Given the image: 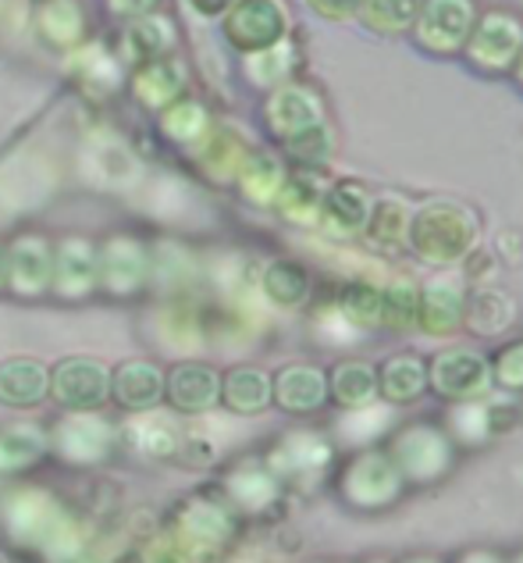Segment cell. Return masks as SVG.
<instances>
[{
    "mask_svg": "<svg viewBox=\"0 0 523 563\" xmlns=\"http://www.w3.org/2000/svg\"><path fill=\"white\" fill-rule=\"evenodd\" d=\"M125 47L136 62H157V57L171 47V25L164 19H140L129 25L125 33Z\"/></svg>",
    "mask_w": 523,
    "mask_h": 563,
    "instance_id": "29",
    "label": "cell"
},
{
    "mask_svg": "<svg viewBox=\"0 0 523 563\" xmlns=\"http://www.w3.org/2000/svg\"><path fill=\"white\" fill-rule=\"evenodd\" d=\"M453 563H505L499 553H491V550H467V553H459Z\"/></svg>",
    "mask_w": 523,
    "mask_h": 563,
    "instance_id": "42",
    "label": "cell"
},
{
    "mask_svg": "<svg viewBox=\"0 0 523 563\" xmlns=\"http://www.w3.org/2000/svg\"><path fill=\"white\" fill-rule=\"evenodd\" d=\"M164 389V378L154 364L146 361H129L118 367L114 375V396L122 399L125 407H149L157 404V396Z\"/></svg>",
    "mask_w": 523,
    "mask_h": 563,
    "instance_id": "20",
    "label": "cell"
},
{
    "mask_svg": "<svg viewBox=\"0 0 523 563\" xmlns=\"http://www.w3.org/2000/svg\"><path fill=\"white\" fill-rule=\"evenodd\" d=\"M327 218L335 221L342 232H353L364 225V197L353 189H335L327 200Z\"/></svg>",
    "mask_w": 523,
    "mask_h": 563,
    "instance_id": "34",
    "label": "cell"
},
{
    "mask_svg": "<svg viewBox=\"0 0 523 563\" xmlns=\"http://www.w3.org/2000/svg\"><path fill=\"white\" fill-rule=\"evenodd\" d=\"M313 207H318V197L310 192V186H303V183H289L286 197H281V211H286L289 218H296V221H303V218L313 214Z\"/></svg>",
    "mask_w": 523,
    "mask_h": 563,
    "instance_id": "39",
    "label": "cell"
},
{
    "mask_svg": "<svg viewBox=\"0 0 523 563\" xmlns=\"http://www.w3.org/2000/svg\"><path fill=\"white\" fill-rule=\"evenodd\" d=\"M178 539H182L192 553H214L221 550L224 542H232L235 536V521L232 514L218 507V503H207V499H197L189 503V507L182 510V517H178Z\"/></svg>",
    "mask_w": 523,
    "mask_h": 563,
    "instance_id": "6",
    "label": "cell"
},
{
    "mask_svg": "<svg viewBox=\"0 0 523 563\" xmlns=\"http://www.w3.org/2000/svg\"><path fill=\"white\" fill-rule=\"evenodd\" d=\"M264 292L275 307H299L310 292V275L292 261H278L264 275Z\"/></svg>",
    "mask_w": 523,
    "mask_h": 563,
    "instance_id": "23",
    "label": "cell"
},
{
    "mask_svg": "<svg viewBox=\"0 0 523 563\" xmlns=\"http://www.w3.org/2000/svg\"><path fill=\"white\" fill-rule=\"evenodd\" d=\"M513 321V303L502 292H477L467 300V314L463 324H470L481 335H499L502 329H510Z\"/></svg>",
    "mask_w": 523,
    "mask_h": 563,
    "instance_id": "25",
    "label": "cell"
},
{
    "mask_svg": "<svg viewBox=\"0 0 523 563\" xmlns=\"http://www.w3.org/2000/svg\"><path fill=\"white\" fill-rule=\"evenodd\" d=\"M8 278L19 292H43L51 282V250L40 235H22L8 254Z\"/></svg>",
    "mask_w": 523,
    "mask_h": 563,
    "instance_id": "15",
    "label": "cell"
},
{
    "mask_svg": "<svg viewBox=\"0 0 523 563\" xmlns=\"http://www.w3.org/2000/svg\"><path fill=\"white\" fill-rule=\"evenodd\" d=\"M43 456V439L29 428H8L0 432V471H22Z\"/></svg>",
    "mask_w": 523,
    "mask_h": 563,
    "instance_id": "31",
    "label": "cell"
},
{
    "mask_svg": "<svg viewBox=\"0 0 523 563\" xmlns=\"http://www.w3.org/2000/svg\"><path fill=\"white\" fill-rule=\"evenodd\" d=\"M154 4L157 0H111V8L122 11V14H146Z\"/></svg>",
    "mask_w": 523,
    "mask_h": 563,
    "instance_id": "41",
    "label": "cell"
},
{
    "mask_svg": "<svg viewBox=\"0 0 523 563\" xmlns=\"http://www.w3.org/2000/svg\"><path fill=\"white\" fill-rule=\"evenodd\" d=\"M207 125V114L197 108V103H175V108L164 114V132H168L171 140H197Z\"/></svg>",
    "mask_w": 523,
    "mask_h": 563,
    "instance_id": "33",
    "label": "cell"
},
{
    "mask_svg": "<svg viewBox=\"0 0 523 563\" xmlns=\"http://www.w3.org/2000/svg\"><path fill=\"white\" fill-rule=\"evenodd\" d=\"M203 165L211 168L218 179H224V175H232L235 172V143L229 136H218L211 143V151L203 154Z\"/></svg>",
    "mask_w": 523,
    "mask_h": 563,
    "instance_id": "40",
    "label": "cell"
},
{
    "mask_svg": "<svg viewBox=\"0 0 523 563\" xmlns=\"http://www.w3.org/2000/svg\"><path fill=\"white\" fill-rule=\"evenodd\" d=\"M125 442L136 453L143 456H175L178 453V432H175V424L171 421H164V418H140V421H132L129 424V432H125Z\"/></svg>",
    "mask_w": 523,
    "mask_h": 563,
    "instance_id": "24",
    "label": "cell"
},
{
    "mask_svg": "<svg viewBox=\"0 0 523 563\" xmlns=\"http://www.w3.org/2000/svg\"><path fill=\"white\" fill-rule=\"evenodd\" d=\"M0 278H4V250H0Z\"/></svg>",
    "mask_w": 523,
    "mask_h": 563,
    "instance_id": "45",
    "label": "cell"
},
{
    "mask_svg": "<svg viewBox=\"0 0 523 563\" xmlns=\"http://www.w3.org/2000/svg\"><path fill=\"white\" fill-rule=\"evenodd\" d=\"M168 396H171V404L178 410H189V413L211 410L218 404V396H221V382H218V375L211 372V367L182 364V367H175V375L168 378Z\"/></svg>",
    "mask_w": 523,
    "mask_h": 563,
    "instance_id": "16",
    "label": "cell"
},
{
    "mask_svg": "<svg viewBox=\"0 0 523 563\" xmlns=\"http://www.w3.org/2000/svg\"><path fill=\"white\" fill-rule=\"evenodd\" d=\"M243 186L253 200H271V192L278 189V168L271 157H253L243 172Z\"/></svg>",
    "mask_w": 523,
    "mask_h": 563,
    "instance_id": "35",
    "label": "cell"
},
{
    "mask_svg": "<svg viewBox=\"0 0 523 563\" xmlns=\"http://www.w3.org/2000/svg\"><path fill=\"white\" fill-rule=\"evenodd\" d=\"M385 453L392 456V464L402 474V482L431 485V482H438L448 467H453L456 446H453V439L445 435V428L407 424V428H399L392 439H388Z\"/></svg>",
    "mask_w": 523,
    "mask_h": 563,
    "instance_id": "2",
    "label": "cell"
},
{
    "mask_svg": "<svg viewBox=\"0 0 523 563\" xmlns=\"http://www.w3.org/2000/svg\"><path fill=\"white\" fill-rule=\"evenodd\" d=\"M327 399L342 410H367L378 399V367L367 361H342L327 375Z\"/></svg>",
    "mask_w": 523,
    "mask_h": 563,
    "instance_id": "11",
    "label": "cell"
},
{
    "mask_svg": "<svg viewBox=\"0 0 523 563\" xmlns=\"http://www.w3.org/2000/svg\"><path fill=\"white\" fill-rule=\"evenodd\" d=\"M364 563H388V560H364Z\"/></svg>",
    "mask_w": 523,
    "mask_h": 563,
    "instance_id": "47",
    "label": "cell"
},
{
    "mask_svg": "<svg viewBox=\"0 0 523 563\" xmlns=\"http://www.w3.org/2000/svg\"><path fill=\"white\" fill-rule=\"evenodd\" d=\"M416 310H421V289L396 282V286L381 289V324L392 332L416 329Z\"/></svg>",
    "mask_w": 523,
    "mask_h": 563,
    "instance_id": "28",
    "label": "cell"
},
{
    "mask_svg": "<svg viewBox=\"0 0 523 563\" xmlns=\"http://www.w3.org/2000/svg\"><path fill=\"white\" fill-rule=\"evenodd\" d=\"M402 474L385 450H360L342 471V496L356 510H385L402 496Z\"/></svg>",
    "mask_w": 523,
    "mask_h": 563,
    "instance_id": "3",
    "label": "cell"
},
{
    "mask_svg": "<svg viewBox=\"0 0 523 563\" xmlns=\"http://www.w3.org/2000/svg\"><path fill=\"white\" fill-rule=\"evenodd\" d=\"M488 367H491V382H496L499 389L523 393V339L520 343H505Z\"/></svg>",
    "mask_w": 523,
    "mask_h": 563,
    "instance_id": "32",
    "label": "cell"
},
{
    "mask_svg": "<svg viewBox=\"0 0 523 563\" xmlns=\"http://www.w3.org/2000/svg\"><path fill=\"white\" fill-rule=\"evenodd\" d=\"M197 560H200V553H192L178 536L157 539L149 545V563H197Z\"/></svg>",
    "mask_w": 523,
    "mask_h": 563,
    "instance_id": "38",
    "label": "cell"
},
{
    "mask_svg": "<svg viewBox=\"0 0 523 563\" xmlns=\"http://www.w3.org/2000/svg\"><path fill=\"white\" fill-rule=\"evenodd\" d=\"M327 461H332V446L313 432H292L271 453V467L278 474H289V478H310V474L324 471Z\"/></svg>",
    "mask_w": 523,
    "mask_h": 563,
    "instance_id": "12",
    "label": "cell"
},
{
    "mask_svg": "<svg viewBox=\"0 0 523 563\" xmlns=\"http://www.w3.org/2000/svg\"><path fill=\"white\" fill-rule=\"evenodd\" d=\"M229 496L243 510H264L278 496V478L260 467H243L229 478Z\"/></svg>",
    "mask_w": 523,
    "mask_h": 563,
    "instance_id": "27",
    "label": "cell"
},
{
    "mask_svg": "<svg viewBox=\"0 0 523 563\" xmlns=\"http://www.w3.org/2000/svg\"><path fill=\"white\" fill-rule=\"evenodd\" d=\"M505 563H523V553H520V556H516V560H505Z\"/></svg>",
    "mask_w": 523,
    "mask_h": 563,
    "instance_id": "46",
    "label": "cell"
},
{
    "mask_svg": "<svg viewBox=\"0 0 523 563\" xmlns=\"http://www.w3.org/2000/svg\"><path fill=\"white\" fill-rule=\"evenodd\" d=\"M182 90V68L175 62H149L136 76V93L149 108H164Z\"/></svg>",
    "mask_w": 523,
    "mask_h": 563,
    "instance_id": "26",
    "label": "cell"
},
{
    "mask_svg": "<svg viewBox=\"0 0 523 563\" xmlns=\"http://www.w3.org/2000/svg\"><path fill=\"white\" fill-rule=\"evenodd\" d=\"M413 250L431 264H453L474 240L470 221L456 211H427L413 221Z\"/></svg>",
    "mask_w": 523,
    "mask_h": 563,
    "instance_id": "5",
    "label": "cell"
},
{
    "mask_svg": "<svg viewBox=\"0 0 523 563\" xmlns=\"http://www.w3.org/2000/svg\"><path fill=\"white\" fill-rule=\"evenodd\" d=\"M100 278L111 292H136L146 278V250L136 240H111L100 261Z\"/></svg>",
    "mask_w": 523,
    "mask_h": 563,
    "instance_id": "14",
    "label": "cell"
},
{
    "mask_svg": "<svg viewBox=\"0 0 523 563\" xmlns=\"http://www.w3.org/2000/svg\"><path fill=\"white\" fill-rule=\"evenodd\" d=\"M108 446H111V428L100 418H89V413H79V418H71L57 428V450L75 464L103 461Z\"/></svg>",
    "mask_w": 523,
    "mask_h": 563,
    "instance_id": "13",
    "label": "cell"
},
{
    "mask_svg": "<svg viewBox=\"0 0 523 563\" xmlns=\"http://www.w3.org/2000/svg\"><path fill=\"white\" fill-rule=\"evenodd\" d=\"M399 563H445V560H438V556H427V553H421V556H407V560H399Z\"/></svg>",
    "mask_w": 523,
    "mask_h": 563,
    "instance_id": "44",
    "label": "cell"
},
{
    "mask_svg": "<svg viewBox=\"0 0 523 563\" xmlns=\"http://www.w3.org/2000/svg\"><path fill=\"white\" fill-rule=\"evenodd\" d=\"M97 82H103L100 86L103 93H111L118 86V68H114V62L108 54L89 51V57H86V86H89V90H97Z\"/></svg>",
    "mask_w": 523,
    "mask_h": 563,
    "instance_id": "37",
    "label": "cell"
},
{
    "mask_svg": "<svg viewBox=\"0 0 523 563\" xmlns=\"http://www.w3.org/2000/svg\"><path fill=\"white\" fill-rule=\"evenodd\" d=\"M47 389V375L36 361L14 357L8 364H0V399L11 407H33L36 399Z\"/></svg>",
    "mask_w": 523,
    "mask_h": 563,
    "instance_id": "19",
    "label": "cell"
},
{
    "mask_svg": "<svg viewBox=\"0 0 523 563\" xmlns=\"http://www.w3.org/2000/svg\"><path fill=\"white\" fill-rule=\"evenodd\" d=\"M427 389H435L442 399H453V404H474L491 389V367L481 353L467 346L442 350L427 364Z\"/></svg>",
    "mask_w": 523,
    "mask_h": 563,
    "instance_id": "4",
    "label": "cell"
},
{
    "mask_svg": "<svg viewBox=\"0 0 523 563\" xmlns=\"http://www.w3.org/2000/svg\"><path fill=\"white\" fill-rule=\"evenodd\" d=\"M40 29L47 33V40L68 47V43H75V40H79V33H82V11H79V4H75V0H51V4L40 11Z\"/></svg>",
    "mask_w": 523,
    "mask_h": 563,
    "instance_id": "30",
    "label": "cell"
},
{
    "mask_svg": "<svg viewBox=\"0 0 523 563\" xmlns=\"http://www.w3.org/2000/svg\"><path fill=\"white\" fill-rule=\"evenodd\" d=\"M424 393H427V361L421 353L402 350L378 367V396L388 407L416 404Z\"/></svg>",
    "mask_w": 523,
    "mask_h": 563,
    "instance_id": "8",
    "label": "cell"
},
{
    "mask_svg": "<svg viewBox=\"0 0 523 563\" xmlns=\"http://www.w3.org/2000/svg\"><path fill=\"white\" fill-rule=\"evenodd\" d=\"M271 399L289 413H313L327 404V375L310 364L281 367L271 382Z\"/></svg>",
    "mask_w": 523,
    "mask_h": 563,
    "instance_id": "9",
    "label": "cell"
},
{
    "mask_svg": "<svg viewBox=\"0 0 523 563\" xmlns=\"http://www.w3.org/2000/svg\"><path fill=\"white\" fill-rule=\"evenodd\" d=\"M54 396H57V404H65L71 410L100 407L103 399H108V372H103L97 361L71 357L65 364H57Z\"/></svg>",
    "mask_w": 523,
    "mask_h": 563,
    "instance_id": "7",
    "label": "cell"
},
{
    "mask_svg": "<svg viewBox=\"0 0 523 563\" xmlns=\"http://www.w3.org/2000/svg\"><path fill=\"white\" fill-rule=\"evenodd\" d=\"M4 525L22 545H33L54 563H68L79 553V528L47 493H14L4 503Z\"/></svg>",
    "mask_w": 523,
    "mask_h": 563,
    "instance_id": "1",
    "label": "cell"
},
{
    "mask_svg": "<svg viewBox=\"0 0 523 563\" xmlns=\"http://www.w3.org/2000/svg\"><path fill=\"white\" fill-rule=\"evenodd\" d=\"M224 4H229V0H192V8L203 11V14H218Z\"/></svg>",
    "mask_w": 523,
    "mask_h": 563,
    "instance_id": "43",
    "label": "cell"
},
{
    "mask_svg": "<svg viewBox=\"0 0 523 563\" xmlns=\"http://www.w3.org/2000/svg\"><path fill=\"white\" fill-rule=\"evenodd\" d=\"M335 314L349 324V329H378L381 324V289L370 282H349L338 292Z\"/></svg>",
    "mask_w": 523,
    "mask_h": 563,
    "instance_id": "22",
    "label": "cell"
},
{
    "mask_svg": "<svg viewBox=\"0 0 523 563\" xmlns=\"http://www.w3.org/2000/svg\"><path fill=\"white\" fill-rule=\"evenodd\" d=\"M463 314H467V300L463 289L453 282H435L421 292V310H416V324L427 335H456L463 329Z\"/></svg>",
    "mask_w": 523,
    "mask_h": 563,
    "instance_id": "10",
    "label": "cell"
},
{
    "mask_svg": "<svg viewBox=\"0 0 523 563\" xmlns=\"http://www.w3.org/2000/svg\"><path fill=\"white\" fill-rule=\"evenodd\" d=\"M221 399L238 413H257L271 404V378L257 367H238L229 378H224Z\"/></svg>",
    "mask_w": 523,
    "mask_h": 563,
    "instance_id": "21",
    "label": "cell"
},
{
    "mask_svg": "<svg viewBox=\"0 0 523 563\" xmlns=\"http://www.w3.org/2000/svg\"><path fill=\"white\" fill-rule=\"evenodd\" d=\"M278 25L281 22H278V11L271 0H246V4H238V11L229 19V36L243 51H257L278 33Z\"/></svg>",
    "mask_w": 523,
    "mask_h": 563,
    "instance_id": "17",
    "label": "cell"
},
{
    "mask_svg": "<svg viewBox=\"0 0 523 563\" xmlns=\"http://www.w3.org/2000/svg\"><path fill=\"white\" fill-rule=\"evenodd\" d=\"M97 278L93 246L86 240H65L57 246V292L62 296H86Z\"/></svg>",
    "mask_w": 523,
    "mask_h": 563,
    "instance_id": "18",
    "label": "cell"
},
{
    "mask_svg": "<svg viewBox=\"0 0 523 563\" xmlns=\"http://www.w3.org/2000/svg\"><path fill=\"white\" fill-rule=\"evenodd\" d=\"M93 168L103 175L108 183H125L129 175H132V157H129V151L125 146H118V143H108V146H100L97 151V157H93Z\"/></svg>",
    "mask_w": 523,
    "mask_h": 563,
    "instance_id": "36",
    "label": "cell"
}]
</instances>
